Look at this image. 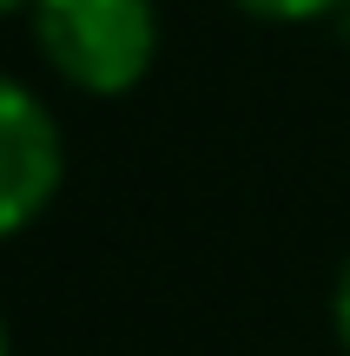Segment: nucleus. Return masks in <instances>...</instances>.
<instances>
[{
  "mask_svg": "<svg viewBox=\"0 0 350 356\" xmlns=\"http://www.w3.org/2000/svg\"><path fill=\"white\" fill-rule=\"evenodd\" d=\"M26 20L47 66L93 99L132 92L159 60L152 0H26Z\"/></svg>",
  "mask_w": 350,
  "mask_h": 356,
  "instance_id": "f257e3e1",
  "label": "nucleus"
},
{
  "mask_svg": "<svg viewBox=\"0 0 350 356\" xmlns=\"http://www.w3.org/2000/svg\"><path fill=\"white\" fill-rule=\"evenodd\" d=\"M331 323H337V343L350 356V257H344V270H337V291H331Z\"/></svg>",
  "mask_w": 350,
  "mask_h": 356,
  "instance_id": "20e7f679",
  "label": "nucleus"
},
{
  "mask_svg": "<svg viewBox=\"0 0 350 356\" xmlns=\"http://www.w3.org/2000/svg\"><path fill=\"white\" fill-rule=\"evenodd\" d=\"M251 20H271V26H311V20H331L344 13L350 0H238Z\"/></svg>",
  "mask_w": 350,
  "mask_h": 356,
  "instance_id": "7ed1b4c3",
  "label": "nucleus"
},
{
  "mask_svg": "<svg viewBox=\"0 0 350 356\" xmlns=\"http://www.w3.org/2000/svg\"><path fill=\"white\" fill-rule=\"evenodd\" d=\"M66 178V139L53 106L13 73H0V238L26 231Z\"/></svg>",
  "mask_w": 350,
  "mask_h": 356,
  "instance_id": "f03ea898",
  "label": "nucleus"
},
{
  "mask_svg": "<svg viewBox=\"0 0 350 356\" xmlns=\"http://www.w3.org/2000/svg\"><path fill=\"white\" fill-rule=\"evenodd\" d=\"M0 356H7V323H0Z\"/></svg>",
  "mask_w": 350,
  "mask_h": 356,
  "instance_id": "39448f33",
  "label": "nucleus"
}]
</instances>
